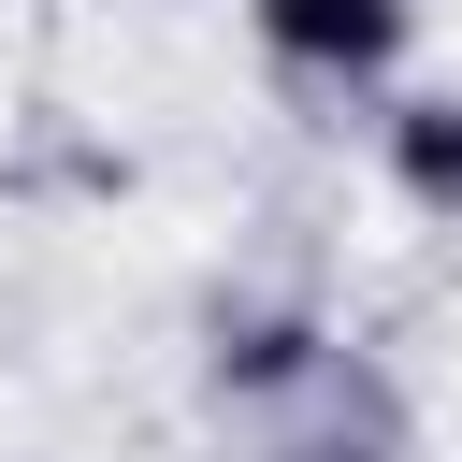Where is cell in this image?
Returning a JSON list of instances; mask_svg holds the SVG:
<instances>
[{
  "label": "cell",
  "mask_w": 462,
  "mask_h": 462,
  "mask_svg": "<svg viewBox=\"0 0 462 462\" xmlns=\"http://www.w3.org/2000/svg\"><path fill=\"white\" fill-rule=\"evenodd\" d=\"M245 14H260V43H274L289 72L361 87V72H390V43H404V14H419V0H245Z\"/></svg>",
  "instance_id": "obj_1"
},
{
  "label": "cell",
  "mask_w": 462,
  "mask_h": 462,
  "mask_svg": "<svg viewBox=\"0 0 462 462\" xmlns=\"http://www.w3.org/2000/svg\"><path fill=\"white\" fill-rule=\"evenodd\" d=\"M390 144H404V188L419 202H462V101H419Z\"/></svg>",
  "instance_id": "obj_2"
}]
</instances>
